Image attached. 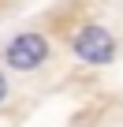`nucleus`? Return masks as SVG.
Masks as SVG:
<instances>
[{
  "label": "nucleus",
  "mask_w": 123,
  "mask_h": 127,
  "mask_svg": "<svg viewBox=\"0 0 123 127\" xmlns=\"http://www.w3.org/2000/svg\"><path fill=\"white\" fill-rule=\"evenodd\" d=\"M4 97H8V79L0 75V101H4Z\"/></svg>",
  "instance_id": "3"
},
{
  "label": "nucleus",
  "mask_w": 123,
  "mask_h": 127,
  "mask_svg": "<svg viewBox=\"0 0 123 127\" xmlns=\"http://www.w3.org/2000/svg\"><path fill=\"white\" fill-rule=\"evenodd\" d=\"M4 60H8V67H15V71H34V67H41V64L49 60V41L41 34H19L8 45Z\"/></svg>",
  "instance_id": "2"
},
{
  "label": "nucleus",
  "mask_w": 123,
  "mask_h": 127,
  "mask_svg": "<svg viewBox=\"0 0 123 127\" xmlns=\"http://www.w3.org/2000/svg\"><path fill=\"white\" fill-rule=\"evenodd\" d=\"M71 49H75V56L86 60V64H108V60L116 56V37H112L104 26H82V30L75 34Z\"/></svg>",
  "instance_id": "1"
}]
</instances>
